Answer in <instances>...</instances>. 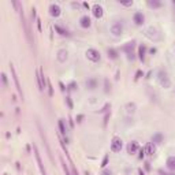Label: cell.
Here are the masks:
<instances>
[{
  "mask_svg": "<svg viewBox=\"0 0 175 175\" xmlns=\"http://www.w3.org/2000/svg\"><path fill=\"white\" fill-rule=\"evenodd\" d=\"M122 146H123V141L120 139V137H118V136L112 137V139H111V152H113V153L120 152Z\"/></svg>",
  "mask_w": 175,
  "mask_h": 175,
  "instance_id": "cell-1",
  "label": "cell"
},
{
  "mask_svg": "<svg viewBox=\"0 0 175 175\" xmlns=\"http://www.w3.org/2000/svg\"><path fill=\"white\" fill-rule=\"evenodd\" d=\"M86 58L90 60V62H93V63H97V62H100V59H101V55H100V52L97 51V49H94V48H89L86 51Z\"/></svg>",
  "mask_w": 175,
  "mask_h": 175,
  "instance_id": "cell-2",
  "label": "cell"
},
{
  "mask_svg": "<svg viewBox=\"0 0 175 175\" xmlns=\"http://www.w3.org/2000/svg\"><path fill=\"white\" fill-rule=\"evenodd\" d=\"M36 78H37V85H39V90L44 92V89H45V77H44L42 68H39L36 71Z\"/></svg>",
  "mask_w": 175,
  "mask_h": 175,
  "instance_id": "cell-3",
  "label": "cell"
},
{
  "mask_svg": "<svg viewBox=\"0 0 175 175\" xmlns=\"http://www.w3.org/2000/svg\"><path fill=\"white\" fill-rule=\"evenodd\" d=\"M111 33H112V36L115 37H119L122 36V33H123V23L119 22V21H115L111 26Z\"/></svg>",
  "mask_w": 175,
  "mask_h": 175,
  "instance_id": "cell-4",
  "label": "cell"
},
{
  "mask_svg": "<svg viewBox=\"0 0 175 175\" xmlns=\"http://www.w3.org/2000/svg\"><path fill=\"white\" fill-rule=\"evenodd\" d=\"M134 48H136V41H130L127 42L126 45L123 47V51L126 52V55H127V59L129 60H133L134 59Z\"/></svg>",
  "mask_w": 175,
  "mask_h": 175,
  "instance_id": "cell-5",
  "label": "cell"
},
{
  "mask_svg": "<svg viewBox=\"0 0 175 175\" xmlns=\"http://www.w3.org/2000/svg\"><path fill=\"white\" fill-rule=\"evenodd\" d=\"M133 22L136 23L137 26H142L144 22H145V15H144L141 11H137L133 15Z\"/></svg>",
  "mask_w": 175,
  "mask_h": 175,
  "instance_id": "cell-6",
  "label": "cell"
},
{
  "mask_svg": "<svg viewBox=\"0 0 175 175\" xmlns=\"http://www.w3.org/2000/svg\"><path fill=\"white\" fill-rule=\"evenodd\" d=\"M159 82H160V85L164 86V88H170V85H171V82H170V79H168V77H167V74H165V71H163V70L159 73Z\"/></svg>",
  "mask_w": 175,
  "mask_h": 175,
  "instance_id": "cell-7",
  "label": "cell"
},
{
  "mask_svg": "<svg viewBox=\"0 0 175 175\" xmlns=\"http://www.w3.org/2000/svg\"><path fill=\"white\" fill-rule=\"evenodd\" d=\"M92 13H93L94 18H97V19L103 18V15H104V10L100 4H94V6L92 7Z\"/></svg>",
  "mask_w": 175,
  "mask_h": 175,
  "instance_id": "cell-8",
  "label": "cell"
},
{
  "mask_svg": "<svg viewBox=\"0 0 175 175\" xmlns=\"http://www.w3.org/2000/svg\"><path fill=\"white\" fill-rule=\"evenodd\" d=\"M10 68H11V73H13V77H14V81H15V85H16V90H18V93L21 94V97L23 99V93H22V88H21L19 85V79H18V77H16V73H15V68H14L13 63L10 65Z\"/></svg>",
  "mask_w": 175,
  "mask_h": 175,
  "instance_id": "cell-9",
  "label": "cell"
},
{
  "mask_svg": "<svg viewBox=\"0 0 175 175\" xmlns=\"http://www.w3.org/2000/svg\"><path fill=\"white\" fill-rule=\"evenodd\" d=\"M138 151H139V144L137 141H131V142L127 144V153L129 155H134Z\"/></svg>",
  "mask_w": 175,
  "mask_h": 175,
  "instance_id": "cell-10",
  "label": "cell"
},
{
  "mask_svg": "<svg viewBox=\"0 0 175 175\" xmlns=\"http://www.w3.org/2000/svg\"><path fill=\"white\" fill-rule=\"evenodd\" d=\"M49 14H51V16H53V18H58V16H60V14H62V10H60V7L58 6V4H51L49 6Z\"/></svg>",
  "mask_w": 175,
  "mask_h": 175,
  "instance_id": "cell-11",
  "label": "cell"
},
{
  "mask_svg": "<svg viewBox=\"0 0 175 175\" xmlns=\"http://www.w3.org/2000/svg\"><path fill=\"white\" fill-rule=\"evenodd\" d=\"M144 149H145V153L148 156H153L156 153V145L153 142H148L145 145V148H144Z\"/></svg>",
  "mask_w": 175,
  "mask_h": 175,
  "instance_id": "cell-12",
  "label": "cell"
},
{
  "mask_svg": "<svg viewBox=\"0 0 175 175\" xmlns=\"http://www.w3.org/2000/svg\"><path fill=\"white\" fill-rule=\"evenodd\" d=\"M34 155H36V159H37V163H39V167H40V170H41V174H42V175H47L45 168H44V165H42L41 157H40V153H39V151H37L36 145H34Z\"/></svg>",
  "mask_w": 175,
  "mask_h": 175,
  "instance_id": "cell-13",
  "label": "cell"
},
{
  "mask_svg": "<svg viewBox=\"0 0 175 175\" xmlns=\"http://www.w3.org/2000/svg\"><path fill=\"white\" fill-rule=\"evenodd\" d=\"M90 18H89V16L88 15H84L81 18V19H79V25H81V27H84V29H88V27H90Z\"/></svg>",
  "mask_w": 175,
  "mask_h": 175,
  "instance_id": "cell-14",
  "label": "cell"
},
{
  "mask_svg": "<svg viewBox=\"0 0 175 175\" xmlns=\"http://www.w3.org/2000/svg\"><path fill=\"white\" fill-rule=\"evenodd\" d=\"M145 53H146V45L141 44V45L138 47V59L141 60V62L145 60Z\"/></svg>",
  "mask_w": 175,
  "mask_h": 175,
  "instance_id": "cell-15",
  "label": "cell"
},
{
  "mask_svg": "<svg viewBox=\"0 0 175 175\" xmlns=\"http://www.w3.org/2000/svg\"><path fill=\"white\" fill-rule=\"evenodd\" d=\"M165 165L170 171H175V156H170L167 162H165Z\"/></svg>",
  "mask_w": 175,
  "mask_h": 175,
  "instance_id": "cell-16",
  "label": "cell"
},
{
  "mask_svg": "<svg viewBox=\"0 0 175 175\" xmlns=\"http://www.w3.org/2000/svg\"><path fill=\"white\" fill-rule=\"evenodd\" d=\"M67 51H66V49H60V51L58 52V60L60 63H65L66 60H67Z\"/></svg>",
  "mask_w": 175,
  "mask_h": 175,
  "instance_id": "cell-17",
  "label": "cell"
},
{
  "mask_svg": "<svg viewBox=\"0 0 175 175\" xmlns=\"http://www.w3.org/2000/svg\"><path fill=\"white\" fill-rule=\"evenodd\" d=\"M86 88L89 90H93L97 88V81H96V78H89L86 81Z\"/></svg>",
  "mask_w": 175,
  "mask_h": 175,
  "instance_id": "cell-18",
  "label": "cell"
},
{
  "mask_svg": "<svg viewBox=\"0 0 175 175\" xmlns=\"http://www.w3.org/2000/svg\"><path fill=\"white\" fill-rule=\"evenodd\" d=\"M58 125H59V130H60V134L63 136L65 141H67V137H66V126H65V120H63V119H59Z\"/></svg>",
  "mask_w": 175,
  "mask_h": 175,
  "instance_id": "cell-19",
  "label": "cell"
},
{
  "mask_svg": "<svg viewBox=\"0 0 175 175\" xmlns=\"http://www.w3.org/2000/svg\"><path fill=\"white\" fill-rule=\"evenodd\" d=\"M108 58L110 59H113V60H116L118 58H119V53H118L116 49H113V48H108Z\"/></svg>",
  "mask_w": 175,
  "mask_h": 175,
  "instance_id": "cell-20",
  "label": "cell"
},
{
  "mask_svg": "<svg viewBox=\"0 0 175 175\" xmlns=\"http://www.w3.org/2000/svg\"><path fill=\"white\" fill-rule=\"evenodd\" d=\"M55 30L59 33V34H60V36H66V37L70 36V33H68L66 29H63L62 26H59V25H55Z\"/></svg>",
  "mask_w": 175,
  "mask_h": 175,
  "instance_id": "cell-21",
  "label": "cell"
},
{
  "mask_svg": "<svg viewBox=\"0 0 175 175\" xmlns=\"http://www.w3.org/2000/svg\"><path fill=\"white\" fill-rule=\"evenodd\" d=\"M148 6L151 7V8H160V7L163 6L162 1H157V0H149L148 1Z\"/></svg>",
  "mask_w": 175,
  "mask_h": 175,
  "instance_id": "cell-22",
  "label": "cell"
},
{
  "mask_svg": "<svg viewBox=\"0 0 175 175\" xmlns=\"http://www.w3.org/2000/svg\"><path fill=\"white\" fill-rule=\"evenodd\" d=\"M152 142L153 144H162L163 142V134L162 133H156L152 137Z\"/></svg>",
  "mask_w": 175,
  "mask_h": 175,
  "instance_id": "cell-23",
  "label": "cell"
},
{
  "mask_svg": "<svg viewBox=\"0 0 175 175\" xmlns=\"http://www.w3.org/2000/svg\"><path fill=\"white\" fill-rule=\"evenodd\" d=\"M77 88H78V84H77V82H74V81H73V82H70V84H68L67 90H68V92H73V90H75Z\"/></svg>",
  "mask_w": 175,
  "mask_h": 175,
  "instance_id": "cell-24",
  "label": "cell"
},
{
  "mask_svg": "<svg viewBox=\"0 0 175 175\" xmlns=\"http://www.w3.org/2000/svg\"><path fill=\"white\" fill-rule=\"evenodd\" d=\"M1 81H3V86H4V88L8 86V84H7V75L4 74V73L1 74Z\"/></svg>",
  "mask_w": 175,
  "mask_h": 175,
  "instance_id": "cell-25",
  "label": "cell"
},
{
  "mask_svg": "<svg viewBox=\"0 0 175 175\" xmlns=\"http://www.w3.org/2000/svg\"><path fill=\"white\" fill-rule=\"evenodd\" d=\"M66 101H67L68 108L71 110V108H73V101H71V97H70V96H67V97H66Z\"/></svg>",
  "mask_w": 175,
  "mask_h": 175,
  "instance_id": "cell-26",
  "label": "cell"
},
{
  "mask_svg": "<svg viewBox=\"0 0 175 175\" xmlns=\"http://www.w3.org/2000/svg\"><path fill=\"white\" fill-rule=\"evenodd\" d=\"M107 164H108V155H105V156H104V159H103V163H101V167L104 168Z\"/></svg>",
  "mask_w": 175,
  "mask_h": 175,
  "instance_id": "cell-27",
  "label": "cell"
},
{
  "mask_svg": "<svg viewBox=\"0 0 175 175\" xmlns=\"http://www.w3.org/2000/svg\"><path fill=\"white\" fill-rule=\"evenodd\" d=\"M120 4L125 7H131L133 6V1H131V0H130V1H120Z\"/></svg>",
  "mask_w": 175,
  "mask_h": 175,
  "instance_id": "cell-28",
  "label": "cell"
},
{
  "mask_svg": "<svg viewBox=\"0 0 175 175\" xmlns=\"http://www.w3.org/2000/svg\"><path fill=\"white\" fill-rule=\"evenodd\" d=\"M144 156H145V149H144V148H139V159H142Z\"/></svg>",
  "mask_w": 175,
  "mask_h": 175,
  "instance_id": "cell-29",
  "label": "cell"
},
{
  "mask_svg": "<svg viewBox=\"0 0 175 175\" xmlns=\"http://www.w3.org/2000/svg\"><path fill=\"white\" fill-rule=\"evenodd\" d=\"M100 175H112V172H111L110 170H103Z\"/></svg>",
  "mask_w": 175,
  "mask_h": 175,
  "instance_id": "cell-30",
  "label": "cell"
},
{
  "mask_svg": "<svg viewBox=\"0 0 175 175\" xmlns=\"http://www.w3.org/2000/svg\"><path fill=\"white\" fill-rule=\"evenodd\" d=\"M48 88H49V96H53V90H52V85L51 82L48 81Z\"/></svg>",
  "mask_w": 175,
  "mask_h": 175,
  "instance_id": "cell-31",
  "label": "cell"
},
{
  "mask_svg": "<svg viewBox=\"0 0 175 175\" xmlns=\"http://www.w3.org/2000/svg\"><path fill=\"white\" fill-rule=\"evenodd\" d=\"M110 90H111V88L108 86V79H105V92H107V93H108V92H110Z\"/></svg>",
  "mask_w": 175,
  "mask_h": 175,
  "instance_id": "cell-32",
  "label": "cell"
},
{
  "mask_svg": "<svg viewBox=\"0 0 175 175\" xmlns=\"http://www.w3.org/2000/svg\"><path fill=\"white\" fill-rule=\"evenodd\" d=\"M141 75H142V73H141V70H138V71H137V74H136V81L138 79L139 77H141Z\"/></svg>",
  "mask_w": 175,
  "mask_h": 175,
  "instance_id": "cell-33",
  "label": "cell"
},
{
  "mask_svg": "<svg viewBox=\"0 0 175 175\" xmlns=\"http://www.w3.org/2000/svg\"><path fill=\"white\" fill-rule=\"evenodd\" d=\"M82 119H84V115H78L77 116V122L79 123V122H82Z\"/></svg>",
  "mask_w": 175,
  "mask_h": 175,
  "instance_id": "cell-34",
  "label": "cell"
},
{
  "mask_svg": "<svg viewBox=\"0 0 175 175\" xmlns=\"http://www.w3.org/2000/svg\"><path fill=\"white\" fill-rule=\"evenodd\" d=\"M37 27H39V32H41V21L37 19Z\"/></svg>",
  "mask_w": 175,
  "mask_h": 175,
  "instance_id": "cell-35",
  "label": "cell"
},
{
  "mask_svg": "<svg viewBox=\"0 0 175 175\" xmlns=\"http://www.w3.org/2000/svg\"><path fill=\"white\" fill-rule=\"evenodd\" d=\"M34 18H36V8L32 10V19H34Z\"/></svg>",
  "mask_w": 175,
  "mask_h": 175,
  "instance_id": "cell-36",
  "label": "cell"
},
{
  "mask_svg": "<svg viewBox=\"0 0 175 175\" xmlns=\"http://www.w3.org/2000/svg\"><path fill=\"white\" fill-rule=\"evenodd\" d=\"M59 85H60V89H62V92H65L66 89H67V88H65V85H63L62 82H60V84H59Z\"/></svg>",
  "mask_w": 175,
  "mask_h": 175,
  "instance_id": "cell-37",
  "label": "cell"
},
{
  "mask_svg": "<svg viewBox=\"0 0 175 175\" xmlns=\"http://www.w3.org/2000/svg\"><path fill=\"white\" fill-rule=\"evenodd\" d=\"M108 118H110V113H107V115H105V120H104V125H107V120H108Z\"/></svg>",
  "mask_w": 175,
  "mask_h": 175,
  "instance_id": "cell-38",
  "label": "cell"
},
{
  "mask_svg": "<svg viewBox=\"0 0 175 175\" xmlns=\"http://www.w3.org/2000/svg\"><path fill=\"white\" fill-rule=\"evenodd\" d=\"M145 167H146V170H149V168H151V165H149V163H145Z\"/></svg>",
  "mask_w": 175,
  "mask_h": 175,
  "instance_id": "cell-39",
  "label": "cell"
},
{
  "mask_svg": "<svg viewBox=\"0 0 175 175\" xmlns=\"http://www.w3.org/2000/svg\"><path fill=\"white\" fill-rule=\"evenodd\" d=\"M151 53H152V55H153V53H156V48H152V49H151Z\"/></svg>",
  "mask_w": 175,
  "mask_h": 175,
  "instance_id": "cell-40",
  "label": "cell"
},
{
  "mask_svg": "<svg viewBox=\"0 0 175 175\" xmlns=\"http://www.w3.org/2000/svg\"><path fill=\"white\" fill-rule=\"evenodd\" d=\"M139 175H145V174H144V171H142V170H139Z\"/></svg>",
  "mask_w": 175,
  "mask_h": 175,
  "instance_id": "cell-41",
  "label": "cell"
},
{
  "mask_svg": "<svg viewBox=\"0 0 175 175\" xmlns=\"http://www.w3.org/2000/svg\"><path fill=\"white\" fill-rule=\"evenodd\" d=\"M164 175H170V174H164Z\"/></svg>",
  "mask_w": 175,
  "mask_h": 175,
  "instance_id": "cell-42",
  "label": "cell"
},
{
  "mask_svg": "<svg viewBox=\"0 0 175 175\" xmlns=\"http://www.w3.org/2000/svg\"><path fill=\"white\" fill-rule=\"evenodd\" d=\"M174 52H175V48H174Z\"/></svg>",
  "mask_w": 175,
  "mask_h": 175,
  "instance_id": "cell-43",
  "label": "cell"
}]
</instances>
